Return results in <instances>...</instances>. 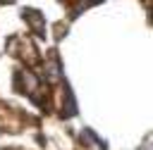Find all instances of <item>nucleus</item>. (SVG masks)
Instances as JSON below:
<instances>
[{"mask_svg": "<svg viewBox=\"0 0 153 150\" xmlns=\"http://www.w3.org/2000/svg\"><path fill=\"white\" fill-rule=\"evenodd\" d=\"M14 83H17V88H19L22 93H26V95H29V98H33L36 102H41V100L36 98L38 81L33 79V74H31V71H17V74H14Z\"/></svg>", "mask_w": 153, "mask_h": 150, "instance_id": "nucleus-1", "label": "nucleus"}, {"mask_svg": "<svg viewBox=\"0 0 153 150\" xmlns=\"http://www.w3.org/2000/svg\"><path fill=\"white\" fill-rule=\"evenodd\" d=\"M24 19L29 21V26H31V31H33L36 36H45V24H43V17H41L38 12L24 10Z\"/></svg>", "mask_w": 153, "mask_h": 150, "instance_id": "nucleus-2", "label": "nucleus"}, {"mask_svg": "<svg viewBox=\"0 0 153 150\" xmlns=\"http://www.w3.org/2000/svg\"><path fill=\"white\" fill-rule=\"evenodd\" d=\"M45 79H48L50 83L62 79V74H60V64H57V57H55V55H53V57L48 60V64H45Z\"/></svg>", "mask_w": 153, "mask_h": 150, "instance_id": "nucleus-3", "label": "nucleus"}]
</instances>
